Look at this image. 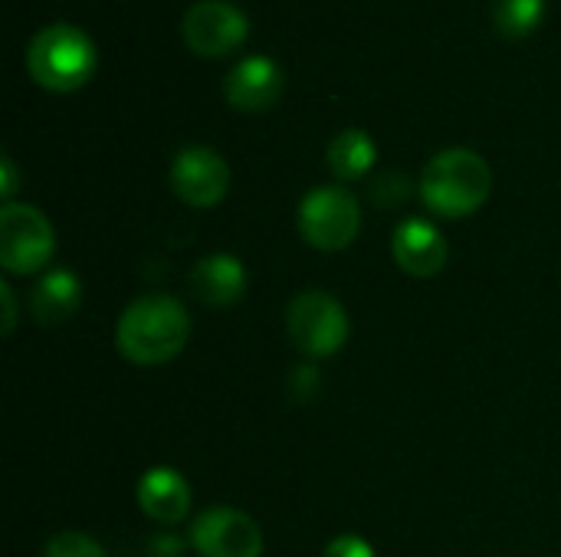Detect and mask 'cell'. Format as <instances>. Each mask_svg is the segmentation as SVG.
<instances>
[{
  "mask_svg": "<svg viewBox=\"0 0 561 557\" xmlns=\"http://www.w3.org/2000/svg\"><path fill=\"white\" fill-rule=\"evenodd\" d=\"M191 338V315L174 295H141L135 299L115 328L118 355L138 368H158L174 361Z\"/></svg>",
  "mask_w": 561,
  "mask_h": 557,
  "instance_id": "cell-1",
  "label": "cell"
},
{
  "mask_svg": "<svg viewBox=\"0 0 561 557\" xmlns=\"http://www.w3.org/2000/svg\"><path fill=\"white\" fill-rule=\"evenodd\" d=\"M171 190L181 204L194 210H210L230 190V164L214 148H181L171 164Z\"/></svg>",
  "mask_w": 561,
  "mask_h": 557,
  "instance_id": "cell-8",
  "label": "cell"
},
{
  "mask_svg": "<svg viewBox=\"0 0 561 557\" xmlns=\"http://www.w3.org/2000/svg\"><path fill=\"white\" fill-rule=\"evenodd\" d=\"M191 545L201 557H263V532L247 512L214 506L197 515Z\"/></svg>",
  "mask_w": 561,
  "mask_h": 557,
  "instance_id": "cell-9",
  "label": "cell"
},
{
  "mask_svg": "<svg viewBox=\"0 0 561 557\" xmlns=\"http://www.w3.org/2000/svg\"><path fill=\"white\" fill-rule=\"evenodd\" d=\"M549 0H493V26L506 39H526L539 30Z\"/></svg>",
  "mask_w": 561,
  "mask_h": 557,
  "instance_id": "cell-16",
  "label": "cell"
},
{
  "mask_svg": "<svg viewBox=\"0 0 561 557\" xmlns=\"http://www.w3.org/2000/svg\"><path fill=\"white\" fill-rule=\"evenodd\" d=\"M138 509L158 525H178L191 512V486L171 466H151L135 486Z\"/></svg>",
  "mask_w": 561,
  "mask_h": 557,
  "instance_id": "cell-13",
  "label": "cell"
},
{
  "mask_svg": "<svg viewBox=\"0 0 561 557\" xmlns=\"http://www.w3.org/2000/svg\"><path fill=\"white\" fill-rule=\"evenodd\" d=\"M286 332L299 355L322 361L345 348L348 341V312L345 305L322 289L299 292L286 309Z\"/></svg>",
  "mask_w": 561,
  "mask_h": 557,
  "instance_id": "cell-4",
  "label": "cell"
},
{
  "mask_svg": "<svg viewBox=\"0 0 561 557\" xmlns=\"http://www.w3.org/2000/svg\"><path fill=\"white\" fill-rule=\"evenodd\" d=\"M283 89H286V76L279 62L270 56H247L224 79L227 105L237 112H266L283 98Z\"/></svg>",
  "mask_w": 561,
  "mask_h": 557,
  "instance_id": "cell-10",
  "label": "cell"
},
{
  "mask_svg": "<svg viewBox=\"0 0 561 557\" xmlns=\"http://www.w3.org/2000/svg\"><path fill=\"white\" fill-rule=\"evenodd\" d=\"M411 187H414V184L408 181V174H404V171H385V174H378V177H375V184H371V200H375V207L391 210V207L408 204Z\"/></svg>",
  "mask_w": 561,
  "mask_h": 557,
  "instance_id": "cell-17",
  "label": "cell"
},
{
  "mask_svg": "<svg viewBox=\"0 0 561 557\" xmlns=\"http://www.w3.org/2000/svg\"><path fill=\"white\" fill-rule=\"evenodd\" d=\"M289 391L299 397V401H309L319 394V374L312 368H296L293 381H289Z\"/></svg>",
  "mask_w": 561,
  "mask_h": 557,
  "instance_id": "cell-20",
  "label": "cell"
},
{
  "mask_svg": "<svg viewBox=\"0 0 561 557\" xmlns=\"http://www.w3.org/2000/svg\"><path fill=\"white\" fill-rule=\"evenodd\" d=\"M421 200L431 213L460 220L477 213L493 194V171L483 154L470 148H447L421 171Z\"/></svg>",
  "mask_w": 561,
  "mask_h": 557,
  "instance_id": "cell-2",
  "label": "cell"
},
{
  "mask_svg": "<svg viewBox=\"0 0 561 557\" xmlns=\"http://www.w3.org/2000/svg\"><path fill=\"white\" fill-rule=\"evenodd\" d=\"M322 557H375V548L358 535H339L325 545Z\"/></svg>",
  "mask_w": 561,
  "mask_h": 557,
  "instance_id": "cell-19",
  "label": "cell"
},
{
  "mask_svg": "<svg viewBox=\"0 0 561 557\" xmlns=\"http://www.w3.org/2000/svg\"><path fill=\"white\" fill-rule=\"evenodd\" d=\"M325 161L339 181H362L378 161V148L368 131L362 128H345L329 141Z\"/></svg>",
  "mask_w": 561,
  "mask_h": 557,
  "instance_id": "cell-15",
  "label": "cell"
},
{
  "mask_svg": "<svg viewBox=\"0 0 561 557\" xmlns=\"http://www.w3.org/2000/svg\"><path fill=\"white\" fill-rule=\"evenodd\" d=\"M16 184H20V177H16L13 161L10 158H0V194H3V204H13Z\"/></svg>",
  "mask_w": 561,
  "mask_h": 557,
  "instance_id": "cell-22",
  "label": "cell"
},
{
  "mask_svg": "<svg viewBox=\"0 0 561 557\" xmlns=\"http://www.w3.org/2000/svg\"><path fill=\"white\" fill-rule=\"evenodd\" d=\"M247 33H250L247 13L227 0H197L181 20L184 46L207 59L230 56L247 43Z\"/></svg>",
  "mask_w": 561,
  "mask_h": 557,
  "instance_id": "cell-7",
  "label": "cell"
},
{
  "mask_svg": "<svg viewBox=\"0 0 561 557\" xmlns=\"http://www.w3.org/2000/svg\"><path fill=\"white\" fill-rule=\"evenodd\" d=\"M56 253V230L33 204L0 207V266L10 276L39 272Z\"/></svg>",
  "mask_w": 561,
  "mask_h": 557,
  "instance_id": "cell-6",
  "label": "cell"
},
{
  "mask_svg": "<svg viewBox=\"0 0 561 557\" xmlns=\"http://www.w3.org/2000/svg\"><path fill=\"white\" fill-rule=\"evenodd\" d=\"M79 305H82V282L69 269L46 272L30 295V312L36 325H62L79 312Z\"/></svg>",
  "mask_w": 561,
  "mask_h": 557,
  "instance_id": "cell-14",
  "label": "cell"
},
{
  "mask_svg": "<svg viewBox=\"0 0 561 557\" xmlns=\"http://www.w3.org/2000/svg\"><path fill=\"white\" fill-rule=\"evenodd\" d=\"M99 69V49L92 36L72 23L43 26L26 43V72L30 79L56 95L82 89Z\"/></svg>",
  "mask_w": 561,
  "mask_h": 557,
  "instance_id": "cell-3",
  "label": "cell"
},
{
  "mask_svg": "<svg viewBox=\"0 0 561 557\" xmlns=\"http://www.w3.org/2000/svg\"><path fill=\"white\" fill-rule=\"evenodd\" d=\"M43 557H105V552L82 532H59L46 542Z\"/></svg>",
  "mask_w": 561,
  "mask_h": 557,
  "instance_id": "cell-18",
  "label": "cell"
},
{
  "mask_svg": "<svg viewBox=\"0 0 561 557\" xmlns=\"http://www.w3.org/2000/svg\"><path fill=\"white\" fill-rule=\"evenodd\" d=\"M247 286H250L247 269L230 253H210V256H204L191 269V276H187L191 295L201 305H207V309H230V305L243 302Z\"/></svg>",
  "mask_w": 561,
  "mask_h": 557,
  "instance_id": "cell-12",
  "label": "cell"
},
{
  "mask_svg": "<svg viewBox=\"0 0 561 557\" xmlns=\"http://www.w3.org/2000/svg\"><path fill=\"white\" fill-rule=\"evenodd\" d=\"M362 204L352 190L329 184L316 187L299 204V233L319 253H342L358 240Z\"/></svg>",
  "mask_w": 561,
  "mask_h": 557,
  "instance_id": "cell-5",
  "label": "cell"
},
{
  "mask_svg": "<svg viewBox=\"0 0 561 557\" xmlns=\"http://www.w3.org/2000/svg\"><path fill=\"white\" fill-rule=\"evenodd\" d=\"M391 253H394V263L401 266V272H408L414 279L437 276L450 259L444 233L434 223L417 220V217L398 223V230L391 236Z\"/></svg>",
  "mask_w": 561,
  "mask_h": 557,
  "instance_id": "cell-11",
  "label": "cell"
},
{
  "mask_svg": "<svg viewBox=\"0 0 561 557\" xmlns=\"http://www.w3.org/2000/svg\"><path fill=\"white\" fill-rule=\"evenodd\" d=\"M0 305H3V322H0V335H13L16 328V295L7 282H0Z\"/></svg>",
  "mask_w": 561,
  "mask_h": 557,
  "instance_id": "cell-21",
  "label": "cell"
}]
</instances>
